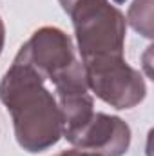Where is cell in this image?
<instances>
[{
    "instance_id": "cell-1",
    "label": "cell",
    "mask_w": 154,
    "mask_h": 156,
    "mask_svg": "<svg viewBox=\"0 0 154 156\" xmlns=\"http://www.w3.org/2000/svg\"><path fill=\"white\" fill-rule=\"evenodd\" d=\"M29 66L13 62L0 80V102L13 118L15 138L27 153H42L58 144L64 120L56 98Z\"/></svg>"
},
{
    "instance_id": "cell-2",
    "label": "cell",
    "mask_w": 154,
    "mask_h": 156,
    "mask_svg": "<svg viewBox=\"0 0 154 156\" xmlns=\"http://www.w3.org/2000/svg\"><path fill=\"white\" fill-rule=\"evenodd\" d=\"M62 7L73 18L82 60L103 55L123 56L125 16L109 0H69Z\"/></svg>"
},
{
    "instance_id": "cell-3",
    "label": "cell",
    "mask_w": 154,
    "mask_h": 156,
    "mask_svg": "<svg viewBox=\"0 0 154 156\" xmlns=\"http://www.w3.org/2000/svg\"><path fill=\"white\" fill-rule=\"evenodd\" d=\"M89 89L114 109H131L143 102L147 87L140 71L123 56L103 55L82 60Z\"/></svg>"
},
{
    "instance_id": "cell-4",
    "label": "cell",
    "mask_w": 154,
    "mask_h": 156,
    "mask_svg": "<svg viewBox=\"0 0 154 156\" xmlns=\"http://www.w3.org/2000/svg\"><path fill=\"white\" fill-rule=\"evenodd\" d=\"M13 62L29 66L44 80H51L76 62L73 40L58 27H40L31 35Z\"/></svg>"
},
{
    "instance_id": "cell-5",
    "label": "cell",
    "mask_w": 154,
    "mask_h": 156,
    "mask_svg": "<svg viewBox=\"0 0 154 156\" xmlns=\"http://www.w3.org/2000/svg\"><path fill=\"white\" fill-rule=\"evenodd\" d=\"M64 136L76 149L100 156H123L131 145V127L105 113H93L83 125Z\"/></svg>"
},
{
    "instance_id": "cell-6",
    "label": "cell",
    "mask_w": 154,
    "mask_h": 156,
    "mask_svg": "<svg viewBox=\"0 0 154 156\" xmlns=\"http://www.w3.org/2000/svg\"><path fill=\"white\" fill-rule=\"evenodd\" d=\"M134 31L145 38H152V0H134L127 15Z\"/></svg>"
},
{
    "instance_id": "cell-7",
    "label": "cell",
    "mask_w": 154,
    "mask_h": 156,
    "mask_svg": "<svg viewBox=\"0 0 154 156\" xmlns=\"http://www.w3.org/2000/svg\"><path fill=\"white\" fill-rule=\"evenodd\" d=\"M56 156H100L94 154V153H89V151H82V149H69V151H64Z\"/></svg>"
},
{
    "instance_id": "cell-8",
    "label": "cell",
    "mask_w": 154,
    "mask_h": 156,
    "mask_svg": "<svg viewBox=\"0 0 154 156\" xmlns=\"http://www.w3.org/2000/svg\"><path fill=\"white\" fill-rule=\"evenodd\" d=\"M4 42H5V26H4V22L0 18V53L4 49Z\"/></svg>"
},
{
    "instance_id": "cell-9",
    "label": "cell",
    "mask_w": 154,
    "mask_h": 156,
    "mask_svg": "<svg viewBox=\"0 0 154 156\" xmlns=\"http://www.w3.org/2000/svg\"><path fill=\"white\" fill-rule=\"evenodd\" d=\"M67 2H69V0H60V4H62V5H64V4H67Z\"/></svg>"
},
{
    "instance_id": "cell-10",
    "label": "cell",
    "mask_w": 154,
    "mask_h": 156,
    "mask_svg": "<svg viewBox=\"0 0 154 156\" xmlns=\"http://www.w3.org/2000/svg\"><path fill=\"white\" fill-rule=\"evenodd\" d=\"M116 4H123V2H125V0H114Z\"/></svg>"
}]
</instances>
